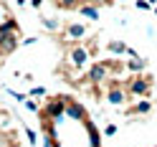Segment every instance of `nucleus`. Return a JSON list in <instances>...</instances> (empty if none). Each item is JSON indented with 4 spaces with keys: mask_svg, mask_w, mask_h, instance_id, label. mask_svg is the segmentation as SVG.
Returning <instances> with one entry per match:
<instances>
[{
    "mask_svg": "<svg viewBox=\"0 0 157 147\" xmlns=\"http://www.w3.org/2000/svg\"><path fill=\"white\" fill-rule=\"evenodd\" d=\"M127 94L124 89H119V84H109V91H106V102L109 104H114V106H122L124 102H127Z\"/></svg>",
    "mask_w": 157,
    "mask_h": 147,
    "instance_id": "nucleus-6",
    "label": "nucleus"
},
{
    "mask_svg": "<svg viewBox=\"0 0 157 147\" xmlns=\"http://www.w3.org/2000/svg\"><path fill=\"white\" fill-rule=\"evenodd\" d=\"M56 147H58V142H56Z\"/></svg>",
    "mask_w": 157,
    "mask_h": 147,
    "instance_id": "nucleus-32",
    "label": "nucleus"
},
{
    "mask_svg": "<svg viewBox=\"0 0 157 147\" xmlns=\"http://www.w3.org/2000/svg\"><path fill=\"white\" fill-rule=\"evenodd\" d=\"M104 134H106V137H114V134H117V124H106V127H104Z\"/></svg>",
    "mask_w": 157,
    "mask_h": 147,
    "instance_id": "nucleus-20",
    "label": "nucleus"
},
{
    "mask_svg": "<svg viewBox=\"0 0 157 147\" xmlns=\"http://www.w3.org/2000/svg\"><path fill=\"white\" fill-rule=\"evenodd\" d=\"M112 66H114V64H109V61H96V64H91V68L86 71L84 79L91 81V84H104L106 79H109V68H112Z\"/></svg>",
    "mask_w": 157,
    "mask_h": 147,
    "instance_id": "nucleus-3",
    "label": "nucleus"
},
{
    "mask_svg": "<svg viewBox=\"0 0 157 147\" xmlns=\"http://www.w3.org/2000/svg\"><path fill=\"white\" fill-rule=\"evenodd\" d=\"M89 56H91V51L86 46H74L71 53H68V61H71L76 68H84L86 64H89Z\"/></svg>",
    "mask_w": 157,
    "mask_h": 147,
    "instance_id": "nucleus-4",
    "label": "nucleus"
},
{
    "mask_svg": "<svg viewBox=\"0 0 157 147\" xmlns=\"http://www.w3.org/2000/svg\"><path fill=\"white\" fill-rule=\"evenodd\" d=\"M41 23H43L46 31H58V28H61V23H58L56 18H41Z\"/></svg>",
    "mask_w": 157,
    "mask_h": 147,
    "instance_id": "nucleus-15",
    "label": "nucleus"
},
{
    "mask_svg": "<svg viewBox=\"0 0 157 147\" xmlns=\"http://www.w3.org/2000/svg\"><path fill=\"white\" fill-rule=\"evenodd\" d=\"M127 68H129L132 74H142L147 68V61L142 56H129V58H127Z\"/></svg>",
    "mask_w": 157,
    "mask_h": 147,
    "instance_id": "nucleus-9",
    "label": "nucleus"
},
{
    "mask_svg": "<svg viewBox=\"0 0 157 147\" xmlns=\"http://www.w3.org/2000/svg\"><path fill=\"white\" fill-rule=\"evenodd\" d=\"M84 127H86V132H89L91 147H101V134H99V130H96V124L89 122V119H84Z\"/></svg>",
    "mask_w": 157,
    "mask_h": 147,
    "instance_id": "nucleus-10",
    "label": "nucleus"
},
{
    "mask_svg": "<svg viewBox=\"0 0 157 147\" xmlns=\"http://www.w3.org/2000/svg\"><path fill=\"white\" fill-rule=\"evenodd\" d=\"M81 3H84V0H58V5H61V8H68V10H74V8H78Z\"/></svg>",
    "mask_w": 157,
    "mask_h": 147,
    "instance_id": "nucleus-16",
    "label": "nucleus"
},
{
    "mask_svg": "<svg viewBox=\"0 0 157 147\" xmlns=\"http://www.w3.org/2000/svg\"><path fill=\"white\" fill-rule=\"evenodd\" d=\"M152 112V102L150 99H142V102H137L132 109H129V114H150Z\"/></svg>",
    "mask_w": 157,
    "mask_h": 147,
    "instance_id": "nucleus-13",
    "label": "nucleus"
},
{
    "mask_svg": "<svg viewBox=\"0 0 157 147\" xmlns=\"http://www.w3.org/2000/svg\"><path fill=\"white\" fill-rule=\"evenodd\" d=\"M18 46H21V41H18V33H0V56L13 53Z\"/></svg>",
    "mask_w": 157,
    "mask_h": 147,
    "instance_id": "nucleus-5",
    "label": "nucleus"
},
{
    "mask_svg": "<svg viewBox=\"0 0 157 147\" xmlns=\"http://www.w3.org/2000/svg\"><path fill=\"white\" fill-rule=\"evenodd\" d=\"M155 15H157V5H155Z\"/></svg>",
    "mask_w": 157,
    "mask_h": 147,
    "instance_id": "nucleus-27",
    "label": "nucleus"
},
{
    "mask_svg": "<svg viewBox=\"0 0 157 147\" xmlns=\"http://www.w3.org/2000/svg\"><path fill=\"white\" fill-rule=\"evenodd\" d=\"M0 33H21V25H18V21H13V18L8 15L5 21L0 23Z\"/></svg>",
    "mask_w": 157,
    "mask_h": 147,
    "instance_id": "nucleus-12",
    "label": "nucleus"
},
{
    "mask_svg": "<svg viewBox=\"0 0 157 147\" xmlns=\"http://www.w3.org/2000/svg\"><path fill=\"white\" fill-rule=\"evenodd\" d=\"M66 117H71V119H78V122H84L86 119V109H84V106L81 104H78V102H68L66 104Z\"/></svg>",
    "mask_w": 157,
    "mask_h": 147,
    "instance_id": "nucleus-7",
    "label": "nucleus"
},
{
    "mask_svg": "<svg viewBox=\"0 0 157 147\" xmlns=\"http://www.w3.org/2000/svg\"><path fill=\"white\" fill-rule=\"evenodd\" d=\"M23 104H25V109H28V112H38V104H36L33 99H25Z\"/></svg>",
    "mask_w": 157,
    "mask_h": 147,
    "instance_id": "nucleus-19",
    "label": "nucleus"
},
{
    "mask_svg": "<svg viewBox=\"0 0 157 147\" xmlns=\"http://www.w3.org/2000/svg\"><path fill=\"white\" fill-rule=\"evenodd\" d=\"M147 3H150V5H157V0H147Z\"/></svg>",
    "mask_w": 157,
    "mask_h": 147,
    "instance_id": "nucleus-26",
    "label": "nucleus"
},
{
    "mask_svg": "<svg viewBox=\"0 0 157 147\" xmlns=\"http://www.w3.org/2000/svg\"><path fill=\"white\" fill-rule=\"evenodd\" d=\"M84 3H89V0H84Z\"/></svg>",
    "mask_w": 157,
    "mask_h": 147,
    "instance_id": "nucleus-29",
    "label": "nucleus"
},
{
    "mask_svg": "<svg viewBox=\"0 0 157 147\" xmlns=\"http://www.w3.org/2000/svg\"><path fill=\"white\" fill-rule=\"evenodd\" d=\"M86 36V25L84 23H68L66 25V38L68 41H78V38Z\"/></svg>",
    "mask_w": 157,
    "mask_h": 147,
    "instance_id": "nucleus-8",
    "label": "nucleus"
},
{
    "mask_svg": "<svg viewBox=\"0 0 157 147\" xmlns=\"http://www.w3.org/2000/svg\"><path fill=\"white\" fill-rule=\"evenodd\" d=\"M31 96H46V86H33V89H31Z\"/></svg>",
    "mask_w": 157,
    "mask_h": 147,
    "instance_id": "nucleus-18",
    "label": "nucleus"
},
{
    "mask_svg": "<svg viewBox=\"0 0 157 147\" xmlns=\"http://www.w3.org/2000/svg\"><path fill=\"white\" fill-rule=\"evenodd\" d=\"M106 48H109V53H114V56H124L129 46H124L122 41H109V43H106Z\"/></svg>",
    "mask_w": 157,
    "mask_h": 147,
    "instance_id": "nucleus-14",
    "label": "nucleus"
},
{
    "mask_svg": "<svg viewBox=\"0 0 157 147\" xmlns=\"http://www.w3.org/2000/svg\"><path fill=\"white\" fill-rule=\"evenodd\" d=\"M122 3H127V0H122Z\"/></svg>",
    "mask_w": 157,
    "mask_h": 147,
    "instance_id": "nucleus-30",
    "label": "nucleus"
},
{
    "mask_svg": "<svg viewBox=\"0 0 157 147\" xmlns=\"http://www.w3.org/2000/svg\"><path fill=\"white\" fill-rule=\"evenodd\" d=\"M71 102V96H53V99H48L46 106H43V112H41V119H63V114H66V104Z\"/></svg>",
    "mask_w": 157,
    "mask_h": 147,
    "instance_id": "nucleus-1",
    "label": "nucleus"
},
{
    "mask_svg": "<svg viewBox=\"0 0 157 147\" xmlns=\"http://www.w3.org/2000/svg\"><path fill=\"white\" fill-rule=\"evenodd\" d=\"M134 5H137V10H150V8H152L150 3H147V0H137Z\"/></svg>",
    "mask_w": 157,
    "mask_h": 147,
    "instance_id": "nucleus-21",
    "label": "nucleus"
},
{
    "mask_svg": "<svg viewBox=\"0 0 157 147\" xmlns=\"http://www.w3.org/2000/svg\"><path fill=\"white\" fill-rule=\"evenodd\" d=\"M89 3L99 8V5H112V0H89Z\"/></svg>",
    "mask_w": 157,
    "mask_h": 147,
    "instance_id": "nucleus-22",
    "label": "nucleus"
},
{
    "mask_svg": "<svg viewBox=\"0 0 157 147\" xmlns=\"http://www.w3.org/2000/svg\"><path fill=\"white\" fill-rule=\"evenodd\" d=\"M10 147H21V145H10Z\"/></svg>",
    "mask_w": 157,
    "mask_h": 147,
    "instance_id": "nucleus-28",
    "label": "nucleus"
},
{
    "mask_svg": "<svg viewBox=\"0 0 157 147\" xmlns=\"http://www.w3.org/2000/svg\"><path fill=\"white\" fill-rule=\"evenodd\" d=\"M152 91V76H132L127 81V94L129 96H147Z\"/></svg>",
    "mask_w": 157,
    "mask_h": 147,
    "instance_id": "nucleus-2",
    "label": "nucleus"
},
{
    "mask_svg": "<svg viewBox=\"0 0 157 147\" xmlns=\"http://www.w3.org/2000/svg\"><path fill=\"white\" fill-rule=\"evenodd\" d=\"M53 3H58V0H53Z\"/></svg>",
    "mask_w": 157,
    "mask_h": 147,
    "instance_id": "nucleus-31",
    "label": "nucleus"
},
{
    "mask_svg": "<svg viewBox=\"0 0 157 147\" xmlns=\"http://www.w3.org/2000/svg\"><path fill=\"white\" fill-rule=\"evenodd\" d=\"M5 18H8V13H5V5H3V3H0V23H3V21H5Z\"/></svg>",
    "mask_w": 157,
    "mask_h": 147,
    "instance_id": "nucleus-23",
    "label": "nucleus"
},
{
    "mask_svg": "<svg viewBox=\"0 0 157 147\" xmlns=\"http://www.w3.org/2000/svg\"><path fill=\"white\" fill-rule=\"evenodd\" d=\"M25 137H28V142H31V145H36V142H38V134L31 130V127H25Z\"/></svg>",
    "mask_w": 157,
    "mask_h": 147,
    "instance_id": "nucleus-17",
    "label": "nucleus"
},
{
    "mask_svg": "<svg viewBox=\"0 0 157 147\" xmlns=\"http://www.w3.org/2000/svg\"><path fill=\"white\" fill-rule=\"evenodd\" d=\"M31 5H33V8H41V5H43V0H31Z\"/></svg>",
    "mask_w": 157,
    "mask_h": 147,
    "instance_id": "nucleus-24",
    "label": "nucleus"
},
{
    "mask_svg": "<svg viewBox=\"0 0 157 147\" xmlns=\"http://www.w3.org/2000/svg\"><path fill=\"white\" fill-rule=\"evenodd\" d=\"M15 3H18V5H25V3H31V0H15Z\"/></svg>",
    "mask_w": 157,
    "mask_h": 147,
    "instance_id": "nucleus-25",
    "label": "nucleus"
},
{
    "mask_svg": "<svg viewBox=\"0 0 157 147\" xmlns=\"http://www.w3.org/2000/svg\"><path fill=\"white\" fill-rule=\"evenodd\" d=\"M78 13H81L84 18H89V21H99V8L91 5V3H81L78 5Z\"/></svg>",
    "mask_w": 157,
    "mask_h": 147,
    "instance_id": "nucleus-11",
    "label": "nucleus"
}]
</instances>
